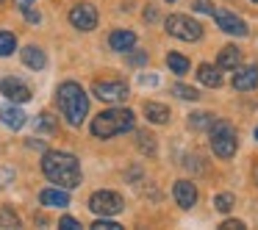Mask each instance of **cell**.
Masks as SVG:
<instances>
[{
  "mask_svg": "<svg viewBox=\"0 0 258 230\" xmlns=\"http://www.w3.org/2000/svg\"><path fill=\"white\" fill-rule=\"evenodd\" d=\"M233 205H236V200H233V194H228V191H222V194L214 197V208H217L219 213H228Z\"/></svg>",
  "mask_w": 258,
  "mask_h": 230,
  "instance_id": "cell-26",
  "label": "cell"
},
{
  "mask_svg": "<svg viewBox=\"0 0 258 230\" xmlns=\"http://www.w3.org/2000/svg\"><path fill=\"white\" fill-rule=\"evenodd\" d=\"M134 122L136 117L131 108H108V111H100L92 119V136L95 139H111V136L134 130Z\"/></svg>",
  "mask_w": 258,
  "mask_h": 230,
  "instance_id": "cell-3",
  "label": "cell"
},
{
  "mask_svg": "<svg viewBox=\"0 0 258 230\" xmlns=\"http://www.w3.org/2000/svg\"><path fill=\"white\" fill-rule=\"evenodd\" d=\"M208 136H211V150L214 156L219 158H233L236 147H239V139H236V128L225 119H214V125L208 128Z\"/></svg>",
  "mask_w": 258,
  "mask_h": 230,
  "instance_id": "cell-4",
  "label": "cell"
},
{
  "mask_svg": "<svg viewBox=\"0 0 258 230\" xmlns=\"http://www.w3.org/2000/svg\"><path fill=\"white\" fill-rule=\"evenodd\" d=\"M164 28H167L169 36H175V39H180V42L203 39V25L197 23V20L186 17V14H169V17L164 20Z\"/></svg>",
  "mask_w": 258,
  "mask_h": 230,
  "instance_id": "cell-5",
  "label": "cell"
},
{
  "mask_svg": "<svg viewBox=\"0 0 258 230\" xmlns=\"http://www.w3.org/2000/svg\"><path fill=\"white\" fill-rule=\"evenodd\" d=\"M70 23L78 31H95L97 28V9L92 3H78L70 9Z\"/></svg>",
  "mask_w": 258,
  "mask_h": 230,
  "instance_id": "cell-8",
  "label": "cell"
},
{
  "mask_svg": "<svg viewBox=\"0 0 258 230\" xmlns=\"http://www.w3.org/2000/svg\"><path fill=\"white\" fill-rule=\"evenodd\" d=\"M172 92L180 97V100H191V103H195L197 97H200V92H197L195 86H186V84H175V86H172Z\"/></svg>",
  "mask_w": 258,
  "mask_h": 230,
  "instance_id": "cell-27",
  "label": "cell"
},
{
  "mask_svg": "<svg viewBox=\"0 0 258 230\" xmlns=\"http://www.w3.org/2000/svg\"><path fill=\"white\" fill-rule=\"evenodd\" d=\"M122 224L119 222H114V219H108V216H100L95 224H92V230H119Z\"/></svg>",
  "mask_w": 258,
  "mask_h": 230,
  "instance_id": "cell-28",
  "label": "cell"
},
{
  "mask_svg": "<svg viewBox=\"0 0 258 230\" xmlns=\"http://www.w3.org/2000/svg\"><path fill=\"white\" fill-rule=\"evenodd\" d=\"M219 230H247V224L239 222V219H225V222L219 224Z\"/></svg>",
  "mask_w": 258,
  "mask_h": 230,
  "instance_id": "cell-31",
  "label": "cell"
},
{
  "mask_svg": "<svg viewBox=\"0 0 258 230\" xmlns=\"http://www.w3.org/2000/svg\"><path fill=\"white\" fill-rule=\"evenodd\" d=\"M92 95H95L97 100H103V103L117 106V103L128 100L131 89H128L125 81H95V84H92Z\"/></svg>",
  "mask_w": 258,
  "mask_h": 230,
  "instance_id": "cell-6",
  "label": "cell"
},
{
  "mask_svg": "<svg viewBox=\"0 0 258 230\" xmlns=\"http://www.w3.org/2000/svg\"><path fill=\"white\" fill-rule=\"evenodd\" d=\"M23 64L28 69H45V64H47L45 50H42V47H36V45L23 47Z\"/></svg>",
  "mask_w": 258,
  "mask_h": 230,
  "instance_id": "cell-16",
  "label": "cell"
},
{
  "mask_svg": "<svg viewBox=\"0 0 258 230\" xmlns=\"http://www.w3.org/2000/svg\"><path fill=\"white\" fill-rule=\"evenodd\" d=\"M23 17H25V20H28V23H39V20H42V17H39V12H36V9H34V6H28V9H23Z\"/></svg>",
  "mask_w": 258,
  "mask_h": 230,
  "instance_id": "cell-33",
  "label": "cell"
},
{
  "mask_svg": "<svg viewBox=\"0 0 258 230\" xmlns=\"http://www.w3.org/2000/svg\"><path fill=\"white\" fill-rule=\"evenodd\" d=\"M0 119H3V125L12 128V130H20L25 125V114L20 111L17 106H3L0 108Z\"/></svg>",
  "mask_w": 258,
  "mask_h": 230,
  "instance_id": "cell-19",
  "label": "cell"
},
{
  "mask_svg": "<svg viewBox=\"0 0 258 230\" xmlns=\"http://www.w3.org/2000/svg\"><path fill=\"white\" fill-rule=\"evenodd\" d=\"M0 3H3V0H0Z\"/></svg>",
  "mask_w": 258,
  "mask_h": 230,
  "instance_id": "cell-41",
  "label": "cell"
},
{
  "mask_svg": "<svg viewBox=\"0 0 258 230\" xmlns=\"http://www.w3.org/2000/svg\"><path fill=\"white\" fill-rule=\"evenodd\" d=\"M139 84L142 86H156L158 78H156V75H139Z\"/></svg>",
  "mask_w": 258,
  "mask_h": 230,
  "instance_id": "cell-34",
  "label": "cell"
},
{
  "mask_svg": "<svg viewBox=\"0 0 258 230\" xmlns=\"http://www.w3.org/2000/svg\"><path fill=\"white\" fill-rule=\"evenodd\" d=\"M214 119H217L214 114H208V111H197V114H191V117H189V125H191L195 130H208V128L214 125Z\"/></svg>",
  "mask_w": 258,
  "mask_h": 230,
  "instance_id": "cell-22",
  "label": "cell"
},
{
  "mask_svg": "<svg viewBox=\"0 0 258 230\" xmlns=\"http://www.w3.org/2000/svg\"><path fill=\"white\" fill-rule=\"evenodd\" d=\"M191 9H195V12H200V14H214V3H211V0H195V3H191Z\"/></svg>",
  "mask_w": 258,
  "mask_h": 230,
  "instance_id": "cell-29",
  "label": "cell"
},
{
  "mask_svg": "<svg viewBox=\"0 0 258 230\" xmlns=\"http://www.w3.org/2000/svg\"><path fill=\"white\" fill-rule=\"evenodd\" d=\"M0 95L12 103H28L31 100V86L20 78H3L0 81Z\"/></svg>",
  "mask_w": 258,
  "mask_h": 230,
  "instance_id": "cell-10",
  "label": "cell"
},
{
  "mask_svg": "<svg viewBox=\"0 0 258 230\" xmlns=\"http://www.w3.org/2000/svg\"><path fill=\"white\" fill-rule=\"evenodd\" d=\"M39 202L47 208H67L70 205V194L67 189H45L39 194Z\"/></svg>",
  "mask_w": 258,
  "mask_h": 230,
  "instance_id": "cell-15",
  "label": "cell"
},
{
  "mask_svg": "<svg viewBox=\"0 0 258 230\" xmlns=\"http://www.w3.org/2000/svg\"><path fill=\"white\" fill-rule=\"evenodd\" d=\"M167 67H169V72H175V75H186V72H189V58L180 56V53H169V56H167Z\"/></svg>",
  "mask_w": 258,
  "mask_h": 230,
  "instance_id": "cell-20",
  "label": "cell"
},
{
  "mask_svg": "<svg viewBox=\"0 0 258 230\" xmlns=\"http://www.w3.org/2000/svg\"><path fill=\"white\" fill-rule=\"evenodd\" d=\"M142 111H145V117L150 119L153 125H164V122H169V108L164 106V103H156V100H145V106H142Z\"/></svg>",
  "mask_w": 258,
  "mask_h": 230,
  "instance_id": "cell-14",
  "label": "cell"
},
{
  "mask_svg": "<svg viewBox=\"0 0 258 230\" xmlns=\"http://www.w3.org/2000/svg\"><path fill=\"white\" fill-rule=\"evenodd\" d=\"M214 23L230 36H247V23L241 17H236L233 12H225V9H214Z\"/></svg>",
  "mask_w": 258,
  "mask_h": 230,
  "instance_id": "cell-9",
  "label": "cell"
},
{
  "mask_svg": "<svg viewBox=\"0 0 258 230\" xmlns=\"http://www.w3.org/2000/svg\"><path fill=\"white\" fill-rule=\"evenodd\" d=\"M56 100H58V108H61L64 119H67L73 128H78L86 119V114H89V97H86V92L81 89V84H75V81H64V84L58 86Z\"/></svg>",
  "mask_w": 258,
  "mask_h": 230,
  "instance_id": "cell-2",
  "label": "cell"
},
{
  "mask_svg": "<svg viewBox=\"0 0 258 230\" xmlns=\"http://www.w3.org/2000/svg\"><path fill=\"white\" fill-rule=\"evenodd\" d=\"M14 3H17L20 12H23V9H28V6H34V0H14Z\"/></svg>",
  "mask_w": 258,
  "mask_h": 230,
  "instance_id": "cell-35",
  "label": "cell"
},
{
  "mask_svg": "<svg viewBox=\"0 0 258 230\" xmlns=\"http://www.w3.org/2000/svg\"><path fill=\"white\" fill-rule=\"evenodd\" d=\"M241 61V53L236 45H225L222 50H219V58H217V67L219 69H236Z\"/></svg>",
  "mask_w": 258,
  "mask_h": 230,
  "instance_id": "cell-18",
  "label": "cell"
},
{
  "mask_svg": "<svg viewBox=\"0 0 258 230\" xmlns=\"http://www.w3.org/2000/svg\"><path fill=\"white\" fill-rule=\"evenodd\" d=\"M136 147H139L145 156H156V136L147 133V130H139V133H136Z\"/></svg>",
  "mask_w": 258,
  "mask_h": 230,
  "instance_id": "cell-21",
  "label": "cell"
},
{
  "mask_svg": "<svg viewBox=\"0 0 258 230\" xmlns=\"http://www.w3.org/2000/svg\"><path fill=\"white\" fill-rule=\"evenodd\" d=\"M128 53H131V50H128ZM128 61L134 64V67H142V64H147V53H142V50H139V53H131Z\"/></svg>",
  "mask_w": 258,
  "mask_h": 230,
  "instance_id": "cell-32",
  "label": "cell"
},
{
  "mask_svg": "<svg viewBox=\"0 0 258 230\" xmlns=\"http://www.w3.org/2000/svg\"><path fill=\"white\" fill-rule=\"evenodd\" d=\"M34 125H36V130H42V133H53V130H56V119H53L47 111H42L39 117L34 119Z\"/></svg>",
  "mask_w": 258,
  "mask_h": 230,
  "instance_id": "cell-24",
  "label": "cell"
},
{
  "mask_svg": "<svg viewBox=\"0 0 258 230\" xmlns=\"http://www.w3.org/2000/svg\"><path fill=\"white\" fill-rule=\"evenodd\" d=\"M252 3H258V0H252Z\"/></svg>",
  "mask_w": 258,
  "mask_h": 230,
  "instance_id": "cell-40",
  "label": "cell"
},
{
  "mask_svg": "<svg viewBox=\"0 0 258 230\" xmlns=\"http://www.w3.org/2000/svg\"><path fill=\"white\" fill-rule=\"evenodd\" d=\"M255 139H258V128H255Z\"/></svg>",
  "mask_w": 258,
  "mask_h": 230,
  "instance_id": "cell-37",
  "label": "cell"
},
{
  "mask_svg": "<svg viewBox=\"0 0 258 230\" xmlns=\"http://www.w3.org/2000/svg\"><path fill=\"white\" fill-rule=\"evenodd\" d=\"M89 208H92V213H97V216H117V213L125 208V202H122V197H119L117 191L103 189V191H95V194L89 197Z\"/></svg>",
  "mask_w": 258,
  "mask_h": 230,
  "instance_id": "cell-7",
  "label": "cell"
},
{
  "mask_svg": "<svg viewBox=\"0 0 258 230\" xmlns=\"http://www.w3.org/2000/svg\"><path fill=\"white\" fill-rule=\"evenodd\" d=\"M58 227H61V230H78L81 222L75 216H61V219H58Z\"/></svg>",
  "mask_w": 258,
  "mask_h": 230,
  "instance_id": "cell-30",
  "label": "cell"
},
{
  "mask_svg": "<svg viewBox=\"0 0 258 230\" xmlns=\"http://www.w3.org/2000/svg\"><path fill=\"white\" fill-rule=\"evenodd\" d=\"M0 227H12V230L20 227V216L12 211V208H6V205L0 208Z\"/></svg>",
  "mask_w": 258,
  "mask_h": 230,
  "instance_id": "cell-25",
  "label": "cell"
},
{
  "mask_svg": "<svg viewBox=\"0 0 258 230\" xmlns=\"http://www.w3.org/2000/svg\"><path fill=\"white\" fill-rule=\"evenodd\" d=\"M42 172L58 189H75V186H81V164L73 152L47 150L42 156Z\"/></svg>",
  "mask_w": 258,
  "mask_h": 230,
  "instance_id": "cell-1",
  "label": "cell"
},
{
  "mask_svg": "<svg viewBox=\"0 0 258 230\" xmlns=\"http://www.w3.org/2000/svg\"><path fill=\"white\" fill-rule=\"evenodd\" d=\"M108 45H111V50H117V53H128V50H134V47H136V34H134V31H125V28L111 31Z\"/></svg>",
  "mask_w": 258,
  "mask_h": 230,
  "instance_id": "cell-13",
  "label": "cell"
},
{
  "mask_svg": "<svg viewBox=\"0 0 258 230\" xmlns=\"http://www.w3.org/2000/svg\"><path fill=\"white\" fill-rule=\"evenodd\" d=\"M197 78H200V84L208 86V89H219V86H222L219 67H211V64H200V67H197Z\"/></svg>",
  "mask_w": 258,
  "mask_h": 230,
  "instance_id": "cell-17",
  "label": "cell"
},
{
  "mask_svg": "<svg viewBox=\"0 0 258 230\" xmlns=\"http://www.w3.org/2000/svg\"><path fill=\"white\" fill-rule=\"evenodd\" d=\"M255 180H258V169H255Z\"/></svg>",
  "mask_w": 258,
  "mask_h": 230,
  "instance_id": "cell-38",
  "label": "cell"
},
{
  "mask_svg": "<svg viewBox=\"0 0 258 230\" xmlns=\"http://www.w3.org/2000/svg\"><path fill=\"white\" fill-rule=\"evenodd\" d=\"M172 194H175V202H178L183 211H189L197 202V186L191 183V180H178V183L172 186Z\"/></svg>",
  "mask_w": 258,
  "mask_h": 230,
  "instance_id": "cell-12",
  "label": "cell"
},
{
  "mask_svg": "<svg viewBox=\"0 0 258 230\" xmlns=\"http://www.w3.org/2000/svg\"><path fill=\"white\" fill-rule=\"evenodd\" d=\"M17 50V36L9 31H0V56H12Z\"/></svg>",
  "mask_w": 258,
  "mask_h": 230,
  "instance_id": "cell-23",
  "label": "cell"
},
{
  "mask_svg": "<svg viewBox=\"0 0 258 230\" xmlns=\"http://www.w3.org/2000/svg\"><path fill=\"white\" fill-rule=\"evenodd\" d=\"M233 89H239V92L258 89V67H255V64H250V67H236V72H233Z\"/></svg>",
  "mask_w": 258,
  "mask_h": 230,
  "instance_id": "cell-11",
  "label": "cell"
},
{
  "mask_svg": "<svg viewBox=\"0 0 258 230\" xmlns=\"http://www.w3.org/2000/svg\"><path fill=\"white\" fill-rule=\"evenodd\" d=\"M145 20H150V23H153V20H156V9H147V12H145Z\"/></svg>",
  "mask_w": 258,
  "mask_h": 230,
  "instance_id": "cell-36",
  "label": "cell"
},
{
  "mask_svg": "<svg viewBox=\"0 0 258 230\" xmlns=\"http://www.w3.org/2000/svg\"><path fill=\"white\" fill-rule=\"evenodd\" d=\"M167 3H175V0H167Z\"/></svg>",
  "mask_w": 258,
  "mask_h": 230,
  "instance_id": "cell-39",
  "label": "cell"
}]
</instances>
